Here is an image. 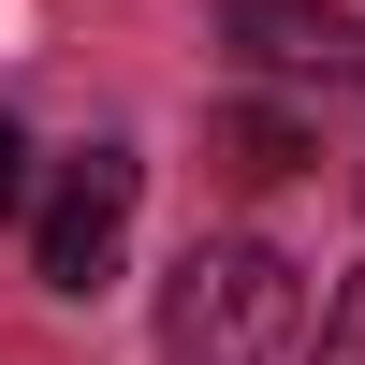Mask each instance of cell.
Here are the masks:
<instances>
[{
	"instance_id": "3957f363",
	"label": "cell",
	"mask_w": 365,
	"mask_h": 365,
	"mask_svg": "<svg viewBox=\"0 0 365 365\" xmlns=\"http://www.w3.org/2000/svg\"><path fill=\"white\" fill-rule=\"evenodd\" d=\"M220 44L307 88H365V15H336V0H220Z\"/></svg>"
},
{
	"instance_id": "8992f818",
	"label": "cell",
	"mask_w": 365,
	"mask_h": 365,
	"mask_svg": "<svg viewBox=\"0 0 365 365\" xmlns=\"http://www.w3.org/2000/svg\"><path fill=\"white\" fill-rule=\"evenodd\" d=\"M0 205H29V132L0 117Z\"/></svg>"
},
{
	"instance_id": "5b68a950",
	"label": "cell",
	"mask_w": 365,
	"mask_h": 365,
	"mask_svg": "<svg viewBox=\"0 0 365 365\" xmlns=\"http://www.w3.org/2000/svg\"><path fill=\"white\" fill-rule=\"evenodd\" d=\"M322 365H365V263L336 278V322H322Z\"/></svg>"
},
{
	"instance_id": "277c9868",
	"label": "cell",
	"mask_w": 365,
	"mask_h": 365,
	"mask_svg": "<svg viewBox=\"0 0 365 365\" xmlns=\"http://www.w3.org/2000/svg\"><path fill=\"white\" fill-rule=\"evenodd\" d=\"M292 161H307V117H278V103H234L220 117V175L234 190H278Z\"/></svg>"
},
{
	"instance_id": "6da1fadb",
	"label": "cell",
	"mask_w": 365,
	"mask_h": 365,
	"mask_svg": "<svg viewBox=\"0 0 365 365\" xmlns=\"http://www.w3.org/2000/svg\"><path fill=\"white\" fill-rule=\"evenodd\" d=\"M161 351L175 365H292L307 351V278L263 234H190L161 278Z\"/></svg>"
},
{
	"instance_id": "7a4b0ae2",
	"label": "cell",
	"mask_w": 365,
	"mask_h": 365,
	"mask_svg": "<svg viewBox=\"0 0 365 365\" xmlns=\"http://www.w3.org/2000/svg\"><path fill=\"white\" fill-rule=\"evenodd\" d=\"M132 205H146V161H132V146H73L58 190L29 205V278H44V292H103L117 249H132Z\"/></svg>"
}]
</instances>
